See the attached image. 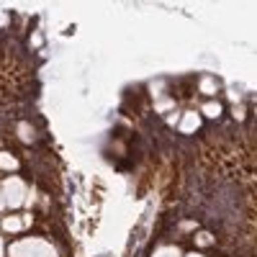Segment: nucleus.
I'll use <instances>...</instances> for the list:
<instances>
[{"label": "nucleus", "mask_w": 257, "mask_h": 257, "mask_svg": "<svg viewBox=\"0 0 257 257\" xmlns=\"http://www.w3.org/2000/svg\"><path fill=\"white\" fill-rule=\"evenodd\" d=\"M8 257H59V252L44 237H26V239L11 242Z\"/></svg>", "instance_id": "nucleus-1"}, {"label": "nucleus", "mask_w": 257, "mask_h": 257, "mask_svg": "<svg viewBox=\"0 0 257 257\" xmlns=\"http://www.w3.org/2000/svg\"><path fill=\"white\" fill-rule=\"evenodd\" d=\"M0 196L6 201V208H18L26 203V196H29V188L21 178H6L3 185H0Z\"/></svg>", "instance_id": "nucleus-2"}, {"label": "nucleus", "mask_w": 257, "mask_h": 257, "mask_svg": "<svg viewBox=\"0 0 257 257\" xmlns=\"http://www.w3.org/2000/svg\"><path fill=\"white\" fill-rule=\"evenodd\" d=\"M31 224V216H6L3 219V231H11V234H18L21 229H26Z\"/></svg>", "instance_id": "nucleus-3"}, {"label": "nucleus", "mask_w": 257, "mask_h": 257, "mask_svg": "<svg viewBox=\"0 0 257 257\" xmlns=\"http://www.w3.org/2000/svg\"><path fill=\"white\" fill-rule=\"evenodd\" d=\"M201 126V116L198 113H185V118L180 121V132L183 134H193Z\"/></svg>", "instance_id": "nucleus-4"}, {"label": "nucleus", "mask_w": 257, "mask_h": 257, "mask_svg": "<svg viewBox=\"0 0 257 257\" xmlns=\"http://www.w3.org/2000/svg\"><path fill=\"white\" fill-rule=\"evenodd\" d=\"M152 257H183V252H180V247H175V244H160V247L152 252Z\"/></svg>", "instance_id": "nucleus-5"}, {"label": "nucleus", "mask_w": 257, "mask_h": 257, "mask_svg": "<svg viewBox=\"0 0 257 257\" xmlns=\"http://www.w3.org/2000/svg\"><path fill=\"white\" fill-rule=\"evenodd\" d=\"M16 134L21 137V142H26V144H31V142L36 139V132L31 128V123H26V121L16 126Z\"/></svg>", "instance_id": "nucleus-6"}, {"label": "nucleus", "mask_w": 257, "mask_h": 257, "mask_svg": "<svg viewBox=\"0 0 257 257\" xmlns=\"http://www.w3.org/2000/svg\"><path fill=\"white\" fill-rule=\"evenodd\" d=\"M0 170H18V160L3 149H0Z\"/></svg>", "instance_id": "nucleus-7"}, {"label": "nucleus", "mask_w": 257, "mask_h": 257, "mask_svg": "<svg viewBox=\"0 0 257 257\" xmlns=\"http://www.w3.org/2000/svg\"><path fill=\"white\" fill-rule=\"evenodd\" d=\"M203 116H208V118H219L221 116V103H216V100H211V103H206L203 105Z\"/></svg>", "instance_id": "nucleus-8"}, {"label": "nucleus", "mask_w": 257, "mask_h": 257, "mask_svg": "<svg viewBox=\"0 0 257 257\" xmlns=\"http://www.w3.org/2000/svg\"><path fill=\"white\" fill-rule=\"evenodd\" d=\"M196 244H198V247H211V244H213V237H211L208 231H198V234H196Z\"/></svg>", "instance_id": "nucleus-9"}, {"label": "nucleus", "mask_w": 257, "mask_h": 257, "mask_svg": "<svg viewBox=\"0 0 257 257\" xmlns=\"http://www.w3.org/2000/svg\"><path fill=\"white\" fill-rule=\"evenodd\" d=\"M201 90L208 93V95H213V93H216V82H213L211 77H203V80H201Z\"/></svg>", "instance_id": "nucleus-10"}, {"label": "nucleus", "mask_w": 257, "mask_h": 257, "mask_svg": "<svg viewBox=\"0 0 257 257\" xmlns=\"http://www.w3.org/2000/svg\"><path fill=\"white\" fill-rule=\"evenodd\" d=\"M183 257H203L201 252H190V254H183Z\"/></svg>", "instance_id": "nucleus-11"}, {"label": "nucleus", "mask_w": 257, "mask_h": 257, "mask_svg": "<svg viewBox=\"0 0 257 257\" xmlns=\"http://www.w3.org/2000/svg\"><path fill=\"white\" fill-rule=\"evenodd\" d=\"M6 208V201H3V196H0V211H3Z\"/></svg>", "instance_id": "nucleus-12"}]
</instances>
